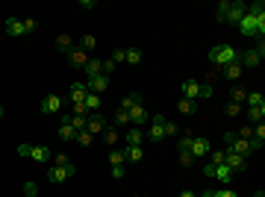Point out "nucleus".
Segmentation results:
<instances>
[{
    "instance_id": "nucleus-1",
    "label": "nucleus",
    "mask_w": 265,
    "mask_h": 197,
    "mask_svg": "<svg viewBox=\"0 0 265 197\" xmlns=\"http://www.w3.org/2000/svg\"><path fill=\"white\" fill-rule=\"evenodd\" d=\"M245 12H248V3H242V0H221L215 9L218 21H224V24H239L245 18Z\"/></svg>"
},
{
    "instance_id": "nucleus-2",
    "label": "nucleus",
    "mask_w": 265,
    "mask_h": 197,
    "mask_svg": "<svg viewBox=\"0 0 265 197\" xmlns=\"http://www.w3.org/2000/svg\"><path fill=\"white\" fill-rule=\"evenodd\" d=\"M224 141H227V147H230L233 153H239V156H254V153H260L263 150V144L260 141H245V138H236V132H224Z\"/></svg>"
},
{
    "instance_id": "nucleus-3",
    "label": "nucleus",
    "mask_w": 265,
    "mask_h": 197,
    "mask_svg": "<svg viewBox=\"0 0 265 197\" xmlns=\"http://www.w3.org/2000/svg\"><path fill=\"white\" fill-rule=\"evenodd\" d=\"M209 59H212L215 68H224V65H230V62H236L239 53H236V47H230V44H215L209 50Z\"/></svg>"
},
{
    "instance_id": "nucleus-4",
    "label": "nucleus",
    "mask_w": 265,
    "mask_h": 197,
    "mask_svg": "<svg viewBox=\"0 0 265 197\" xmlns=\"http://www.w3.org/2000/svg\"><path fill=\"white\" fill-rule=\"evenodd\" d=\"M77 174V168H74V162H68V165H50L47 168V183L50 186H62L65 180H71Z\"/></svg>"
},
{
    "instance_id": "nucleus-5",
    "label": "nucleus",
    "mask_w": 265,
    "mask_h": 197,
    "mask_svg": "<svg viewBox=\"0 0 265 197\" xmlns=\"http://www.w3.org/2000/svg\"><path fill=\"white\" fill-rule=\"evenodd\" d=\"M239 33H245V35H263L265 33V15H263V18H257V15H248V12H245V18L239 21Z\"/></svg>"
},
{
    "instance_id": "nucleus-6",
    "label": "nucleus",
    "mask_w": 265,
    "mask_h": 197,
    "mask_svg": "<svg viewBox=\"0 0 265 197\" xmlns=\"http://www.w3.org/2000/svg\"><path fill=\"white\" fill-rule=\"evenodd\" d=\"M263 56H265V47H263V41H260V47H251V50L239 53V65L242 68H257L260 62H263Z\"/></svg>"
},
{
    "instance_id": "nucleus-7",
    "label": "nucleus",
    "mask_w": 265,
    "mask_h": 197,
    "mask_svg": "<svg viewBox=\"0 0 265 197\" xmlns=\"http://www.w3.org/2000/svg\"><path fill=\"white\" fill-rule=\"evenodd\" d=\"M147 138H150L153 144H159V141L165 138V115H153V118H150V130H147Z\"/></svg>"
},
{
    "instance_id": "nucleus-8",
    "label": "nucleus",
    "mask_w": 265,
    "mask_h": 197,
    "mask_svg": "<svg viewBox=\"0 0 265 197\" xmlns=\"http://www.w3.org/2000/svg\"><path fill=\"white\" fill-rule=\"evenodd\" d=\"M147 121H150V115H147L144 103H135V106H130V127H144Z\"/></svg>"
},
{
    "instance_id": "nucleus-9",
    "label": "nucleus",
    "mask_w": 265,
    "mask_h": 197,
    "mask_svg": "<svg viewBox=\"0 0 265 197\" xmlns=\"http://www.w3.org/2000/svg\"><path fill=\"white\" fill-rule=\"evenodd\" d=\"M65 56H68V62H71V68H86V62L92 59V56H89V53H86L83 47H77V44H74V47L68 50Z\"/></svg>"
},
{
    "instance_id": "nucleus-10",
    "label": "nucleus",
    "mask_w": 265,
    "mask_h": 197,
    "mask_svg": "<svg viewBox=\"0 0 265 197\" xmlns=\"http://www.w3.org/2000/svg\"><path fill=\"white\" fill-rule=\"evenodd\" d=\"M224 150H227V156H224V165L230 168L233 174H239V171H245V168H248V159H245V156H239V153H233L230 147H224Z\"/></svg>"
},
{
    "instance_id": "nucleus-11",
    "label": "nucleus",
    "mask_w": 265,
    "mask_h": 197,
    "mask_svg": "<svg viewBox=\"0 0 265 197\" xmlns=\"http://www.w3.org/2000/svg\"><path fill=\"white\" fill-rule=\"evenodd\" d=\"M86 86H89V92L92 95H106V89H109V77L106 74H100V77H92V80H86Z\"/></svg>"
},
{
    "instance_id": "nucleus-12",
    "label": "nucleus",
    "mask_w": 265,
    "mask_h": 197,
    "mask_svg": "<svg viewBox=\"0 0 265 197\" xmlns=\"http://www.w3.org/2000/svg\"><path fill=\"white\" fill-rule=\"evenodd\" d=\"M44 115H56L59 109H62V95H47V98L41 100V106H38Z\"/></svg>"
},
{
    "instance_id": "nucleus-13",
    "label": "nucleus",
    "mask_w": 265,
    "mask_h": 197,
    "mask_svg": "<svg viewBox=\"0 0 265 197\" xmlns=\"http://www.w3.org/2000/svg\"><path fill=\"white\" fill-rule=\"evenodd\" d=\"M209 150H212V141L206 138V135H195V141H192V156L198 159V156H209Z\"/></svg>"
},
{
    "instance_id": "nucleus-14",
    "label": "nucleus",
    "mask_w": 265,
    "mask_h": 197,
    "mask_svg": "<svg viewBox=\"0 0 265 197\" xmlns=\"http://www.w3.org/2000/svg\"><path fill=\"white\" fill-rule=\"evenodd\" d=\"M103 130H106V121H103V115H100V112H92V115L86 118V132H92V135H100Z\"/></svg>"
},
{
    "instance_id": "nucleus-15",
    "label": "nucleus",
    "mask_w": 265,
    "mask_h": 197,
    "mask_svg": "<svg viewBox=\"0 0 265 197\" xmlns=\"http://www.w3.org/2000/svg\"><path fill=\"white\" fill-rule=\"evenodd\" d=\"M56 132H59V141H74V138H77V130H74V124H71V115H62Z\"/></svg>"
},
{
    "instance_id": "nucleus-16",
    "label": "nucleus",
    "mask_w": 265,
    "mask_h": 197,
    "mask_svg": "<svg viewBox=\"0 0 265 197\" xmlns=\"http://www.w3.org/2000/svg\"><path fill=\"white\" fill-rule=\"evenodd\" d=\"M212 180H218L221 186H230L233 183V171L227 165H212Z\"/></svg>"
},
{
    "instance_id": "nucleus-17",
    "label": "nucleus",
    "mask_w": 265,
    "mask_h": 197,
    "mask_svg": "<svg viewBox=\"0 0 265 197\" xmlns=\"http://www.w3.org/2000/svg\"><path fill=\"white\" fill-rule=\"evenodd\" d=\"M3 27H6V33L12 35V38L24 35V21H21V18H15V15H9V18L3 21Z\"/></svg>"
},
{
    "instance_id": "nucleus-18",
    "label": "nucleus",
    "mask_w": 265,
    "mask_h": 197,
    "mask_svg": "<svg viewBox=\"0 0 265 197\" xmlns=\"http://www.w3.org/2000/svg\"><path fill=\"white\" fill-rule=\"evenodd\" d=\"M183 98L186 100H200V83L198 80H186V83H183Z\"/></svg>"
},
{
    "instance_id": "nucleus-19",
    "label": "nucleus",
    "mask_w": 265,
    "mask_h": 197,
    "mask_svg": "<svg viewBox=\"0 0 265 197\" xmlns=\"http://www.w3.org/2000/svg\"><path fill=\"white\" fill-rule=\"evenodd\" d=\"M89 95V86H86V80H80V83H74L71 86V103H83Z\"/></svg>"
},
{
    "instance_id": "nucleus-20",
    "label": "nucleus",
    "mask_w": 265,
    "mask_h": 197,
    "mask_svg": "<svg viewBox=\"0 0 265 197\" xmlns=\"http://www.w3.org/2000/svg\"><path fill=\"white\" fill-rule=\"evenodd\" d=\"M30 159H33V162H38V165H47V162H50V150H47L44 144H33Z\"/></svg>"
},
{
    "instance_id": "nucleus-21",
    "label": "nucleus",
    "mask_w": 265,
    "mask_h": 197,
    "mask_svg": "<svg viewBox=\"0 0 265 197\" xmlns=\"http://www.w3.org/2000/svg\"><path fill=\"white\" fill-rule=\"evenodd\" d=\"M177 112H180V115H189V118H192V115L198 112V100H186V98H180V100H177Z\"/></svg>"
},
{
    "instance_id": "nucleus-22",
    "label": "nucleus",
    "mask_w": 265,
    "mask_h": 197,
    "mask_svg": "<svg viewBox=\"0 0 265 197\" xmlns=\"http://www.w3.org/2000/svg\"><path fill=\"white\" fill-rule=\"evenodd\" d=\"M124 156H127V162L138 165L141 156H144V150H141V144H127V147H124Z\"/></svg>"
},
{
    "instance_id": "nucleus-23",
    "label": "nucleus",
    "mask_w": 265,
    "mask_h": 197,
    "mask_svg": "<svg viewBox=\"0 0 265 197\" xmlns=\"http://www.w3.org/2000/svg\"><path fill=\"white\" fill-rule=\"evenodd\" d=\"M83 71H86V77H89V80H92V77H100V74H103V62H100L98 56H92V59L86 62Z\"/></svg>"
},
{
    "instance_id": "nucleus-24",
    "label": "nucleus",
    "mask_w": 265,
    "mask_h": 197,
    "mask_svg": "<svg viewBox=\"0 0 265 197\" xmlns=\"http://www.w3.org/2000/svg\"><path fill=\"white\" fill-rule=\"evenodd\" d=\"M218 71H221V74H224V77H227V80H239V77H242V71H245V68L239 65V59H236V62H230V65L218 68Z\"/></svg>"
},
{
    "instance_id": "nucleus-25",
    "label": "nucleus",
    "mask_w": 265,
    "mask_h": 197,
    "mask_svg": "<svg viewBox=\"0 0 265 197\" xmlns=\"http://www.w3.org/2000/svg\"><path fill=\"white\" fill-rule=\"evenodd\" d=\"M124 62L127 65H141V50L138 47H127L124 50Z\"/></svg>"
},
{
    "instance_id": "nucleus-26",
    "label": "nucleus",
    "mask_w": 265,
    "mask_h": 197,
    "mask_svg": "<svg viewBox=\"0 0 265 197\" xmlns=\"http://www.w3.org/2000/svg\"><path fill=\"white\" fill-rule=\"evenodd\" d=\"M245 103H248V109H257V106H265L263 92H248V98H245Z\"/></svg>"
},
{
    "instance_id": "nucleus-27",
    "label": "nucleus",
    "mask_w": 265,
    "mask_h": 197,
    "mask_svg": "<svg viewBox=\"0 0 265 197\" xmlns=\"http://www.w3.org/2000/svg\"><path fill=\"white\" fill-rule=\"evenodd\" d=\"M83 103H86V112H89V115H92V112H100V95H92V92H89Z\"/></svg>"
},
{
    "instance_id": "nucleus-28",
    "label": "nucleus",
    "mask_w": 265,
    "mask_h": 197,
    "mask_svg": "<svg viewBox=\"0 0 265 197\" xmlns=\"http://www.w3.org/2000/svg\"><path fill=\"white\" fill-rule=\"evenodd\" d=\"M192 141H195V132H183L180 138H177V150H192Z\"/></svg>"
},
{
    "instance_id": "nucleus-29",
    "label": "nucleus",
    "mask_w": 265,
    "mask_h": 197,
    "mask_svg": "<svg viewBox=\"0 0 265 197\" xmlns=\"http://www.w3.org/2000/svg\"><path fill=\"white\" fill-rule=\"evenodd\" d=\"M77 47H83L86 53H92V50L98 47V38H95V35H92V33H86V35H83V38H80V44H77Z\"/></svg>"
},
{
    "instance_id": "nucleus-30",
    "label": "nucleus",
    "mask_w": 265,
    "mask_h": 197,
    "mask_svg": "<svg viewBox=\"0 0 265 197\" xmlns=\"http://www.w3.org/2000/svg\"><path fill=\"white\" fill-rule=\"evenodd\" d=\"M245 98H248V89L245 86H233V92H230V103H245Z\"/></svg>"
},
{
    "instance_id": "nucleus-31",
    "label": "nucleus",
    "mask_w": 265,
    "mask_h": 197,
    "mask_svg": "<svg viewBox=\"0 0 265 197\" xmlns=\"http://www.w3.org/2000/svg\"><path fill=\"white\" fill-rule=\"evenodd\" d=\"M71 47H74V41H71V35H68V33H59V35H56V50L68 53Z\"/></svg>"
},
{
    "instance_id": "nucleus-32",
    "label": "nucleus",
    "mask_w": 265,
    "mask_h": 197,
    "mask_svg": "<svg viewBox=\"0 0 265 197\" xmlns=\"http://www.w3.org/2000/svg\"><path fill=\"white\" fill-rule=\"evenodd\" d=\"M100 138H103V144L112 147V144H118V130H115V127H106V130L100 132Z\"/></svg>"
},
{
    "instance_id": "nucleus-33",
    "label": "nucleus",
    "mask_w": 265,
    "mask_h": 197,
    "mask_svg": "<svg viewBox=\"0 0 265 197\" xmlns=\"http://www.w3.org/2000/svg\"><path fill=\"white\" fill-rule=\"evenodd\" d=\"M200 197H239V195H236L233 189H227V186H224V189H215V192L209 189V192H203Z\"/></svg>"
},
{
    "instance_id": "nucleus-34",
    "label": "nucleus",
    "mask_w": 265,
    "mask_h": 197,
    "mask_svg": "<svg viewBox=\"0 0 265 197\" xmlns=\"http://www.w3.org/2000/svg\"><path fill=\"white\" fill-rule=\"evenodd\" d=\"M124 144H141V130L138 127H130L127 135H124Z\"/></svg>"
},
{
    "instance_id": "nucleus-35",
    "label": "nucleus",
    "mask_w": 265,
    "mask_h": 197,
    "mask_svg": "<svg viewBox=\"0 0 265 197\" xmlns=\"http://www.w3.org/2000/svg\"><path fill=\"white\" fill-rule=\"evenodd\" d=\"M115 124H118V127H130V112L118 106V109H115Z\"/></svg>"
},
{
    "instance_id": "nucleus-36",
    "label": "nucleus",
    "mask_w": 265,
    "mask_h": 197,
    "mask_svg": "<svg viewBox=\"0 0 265 197\" xmlns=\"http://www.w3.org/2000/svg\"><path fill=\"white\" fill-rule=\"evenodd\" d=\"M135 103H141V95H135V92H130V95H127V98L121 100V103H118V106H121V109H127V112H130V106H135Z\"/></svg>"
},
{
    "instance_id": "nucleus-37",
    "label": "nucleus",
    "mask_w": 265,
    "mask_h": 197,
    "mask_svg": "<svg viewBox=\"0 0 265 197\" xmlns=\"http://www.w3.org/2000/svg\"><path fill=\"white\" fill-rule=\"evenodd\" d=\"M248 118H251L254 124H263V118H265V106H257V109H248Z\"/></svg>"
},
{
    "instance_id": "nucleus-38",
    "label": "nucleus",
    "mask_w": 265,
    "mask_h": 197,
    "mask_svg": "<svg viewBox=\"0 0 265 197\" xmlns=\"http://www.w3.org/2000/svg\"><path fill=\"white\" fill-rule=\"evenodd\" d=\"M74 141H77V144H80V147H89V144H92V141H95V135H92V132H77V138H74Z\"/></svg>"
},
{
    "instance_id": "nucleus-39",
    "label": "nucleus",
    "mask_w": 265,
    "mask_h": 197,
    "mask_svg": "<svg viewBox=\"0 0 265 197\" xmlns=\"http://www.w3.org/2000/svg\"><path fill=\"white\" fill-rule=\"evenodd\" d=\"M86 118H89V115H71V124H74V130L77 132L86 130Z\"/></svg>"
},
{
    "instance_id": "nucleus-40",
    "label": "nucleus",
    "mask_w": 265,
    "mask_h": 197,
    "mask_svg": "<svg viewBox=\"0 0 265 197\" xmlns=\"http://www.w3.org/2000/svg\"><path fill=\"white\" fill-rule=\"evenodd\" d=\"M124 162H127L124 150H112V153H109V165H124Z\"/></svg>"
},
{
    "instance_id": "nucleus-41",
    "label": "nucleus",
    "mask_w": 265,
    "mask_h": 197,
    "mask_svg": "<svg viewBox=\"0 0 265 197\" xmlns=\"http://www.w3.org/2000/svg\"><path fill=\"white\" fill-rule=\"evenodd\" d=\"M209 156H212V162H209V165H224L227 150H209Z\"/></svg>"
},
{
    "instance_id": "nucleus-42",
    "label": "nucleus",
    "mask_w": 265,
    "mask_h": 197,
    "mask_svg": "<svg viewBox=\"0 0 265 197\" xmlns=\"http://www.w3.org/2000/svg\"><path fill=\"white\" fill-rule=\"evenodd\" d=\"M15 153H18L21 159H30V153H33V144H27V141H24V144H18V150H15Z\"/></svg>"
},
{
    "instance_id": "nucleus-43",
    "label": "nucleus",
    "mask_w": 265,
    "mask_h": 197,
    "mask_svg": "<svg viewBox=\"0 0 265 197\" xmlns=\"http://www.w3.org/2000/svg\"><path fill=\"white\" fill-rule=\"evenodd\" d=\"M254 141H265V124H254Z\"/></svg>"
},
{
    "instance_id": "nucleus-44",
    "label": "nucleus",
    "mask_w": 265,
    "mask_h": 197,
    "mask_svg": "<svg viewBox=\"0 0 265 197\" xmlns=\"http://www.w3.org/2000/svg\"><path fill=\"white\" fill-rule=\"evenodd\" d=\"M127 177V168L124 165H112V180H124Z\"/></svg>"
},
{
    "instance_id": "nucleus-45",
    "label": "nucleus",
    "mask_w": 265,
    "mask_h": 197,
    "mask_svg": "<svg viewBox=\"0 0 265 197\" xmlns=\"http://www.w3.org/2000/svg\"><path fill=\"white\" fill-rule=\"evenodd\" d=\"M35 27H38V21H35V18H24V35L35 33Z\"/></svg>"
},
{
    "instance_id": "nucleus-46",
    "label": "nucleus",
    "mask_w": 265,
    "mask_h": 197,
    "mask_svg": "<svg viewBox=\"0 0 265 197\" xmlns=\"http://www.w3.org/2000/svg\"><path fill=\"white\" fill-rule=\"evenodd\" d=\"M212 95H215V92H212V86H209V83H200V100H209Z\"/></svg>"
},
{
    "instance_id": "nucleus-47",
    "label": "nucleus",
    "mask_w": 265,
    "mask_h": 197,
    "mask_svg": "<svg viewBox=\"0 0 265 197\" xmlns=\"http://www.w3.org/2000/svg\"><path fill=\"white\" fill-rule=\"evenodd\" d=\"M224 112H227L230 118H239V115H242V106H239V103H227V109H224Z\"/></svg>"
},
{
    "instance_id": "nucleus-48",
    "label": "nucleus",
    "mask_w": 265,
    "mask_h": 197,
    "mask_svg": "<svg viewBox=\"0 0 265 197\" xmlns=\"http://www.w3.org/2000/svg\"><path fill=\"white\" fill-rule=\"evenodd\" d=\"M236 138H245V141H251V138H254V127H242V130L236 132Z\"/></svg>"
},
{
    "instance_id": "nucleus-49",
    "label": "nucleus",
    "mask_w": 265,
    "mask_h": 197,
    "mask_svg": "<svg viewBox=\"0 0 265 197\" xmlns=\"http://www.w3.org/2000/svg\"><path fill=\"white\" fill-rule=\"evenodd\" d=\"M180 162H183V165H195V156H192V150H180Z\"/></svg>"
},
{
    "instance_id": "nucleus-50",
    "label": "nucleus",
    "mask_w": 265,
    "mask_h": 197,
    "mask_svg": "<svg viewBox=\"0 0 265 197\" xmlns=\"http://www.w3.org/2000/svg\"><path fill=\"white\" fill-rule=\"evenodd\" d=\"M177 132H180V127H177L174 121H168V118H165V135H177Z\"/></svg>"
},
{
    "instance_id": "nucleus-51",
    "label": "nucleus",
    "mask_w": 265,
    "mask_h": 197,
    "mask_svg": "<svg viewBox=\"0 0 265 197\" xmlns=\"http://www.w3.org/2000/svg\"><path fill=\"white\" fill-rule=\"evenodd\" d=\"M24 195H27V197H38V189H35V183H27V186H24Z\"/></svg>"
},
{
    "instance_id": "nucleus-52",
    "label": "nucleus",
    "mask_w": 265,
    "mask_h": 197,
    "mask_svg": "<svg viewBox=\"0 0 265 197\" xmlns=\"http://www.w3.org/2000/svg\"><path fill=\"white\" fill-rule=\"evenodd\" d=\"M112 62L121 65V62H124V50H115V53H112Z\"/></svg>"
},
{
    "instance_id": "nucleus-53",
    "label": "nucleus",
    "mask_w": 265,
    "mask_h": 197,
    "mask_svg": "<svg viewBox=\"0 0 265 197\" xmlns=\"http://www.w3.org/2000/svg\"><path fill=\"white\" fill-rule=\"evenodd\" d=\"M112 68H115V62H112V59H106V62H103V74L109 77V74H112Z\"/></svg>"
},
{
    "instance_id": "nucleus-54",
    "label": "nucleus",
    "mask_w": 265,
    "mask_h": 197,
    "mask_svg": "<svg viewBox=\"0 0 265 197\" xmlns=\"http://www.w3.org/2000/svg\"><path fill=\"white\" fill-rule=\"evenodd\" d=\"M71 162V159H68L65 153H59V156H56V159H53V165H68Z\"/></svg>"
},
{
    "instance_id": "nucleus-55",
    "label": "nucleus",
    "mask_w": 265,
    "mask_h": 197,
    "mask_svg": "<svg viewBox=\"0 0 265 197\" xmlns=\"http://www.w3.org/2000/svg\"><path fill=\"white\" fill-rule=\"evenodd\" d=\"M180 197H198V195H195L192 189H186V192H180Z\"/></svg>"
},
{
    "instance_id": "nucleus-56",
    "label": "nucleus",
    "mask_w": 265,
    "mask_h": 197,
    "mask_svg": "<svg viewBox=\"0 0 265 197\" xmlns=\"http://www.w3.org/2000/svg\"><path fill=\"white\" fill-rule=\"evenodd\" d=\"M254 197H265V192H263V189H260V192H254Z\"/></svg>"
},
{
    "instance_id": "nucleus-57",
    "label": "nucleus",
    "mask_w": 265,
    "mask_h": 197,
    "mask_svg": "<svg viewBox=\"0 0 265 197\" xmlns=\"http://www.w3.org/2000/svg\"><path fill=\"white\" fill-rule=\"evenodd\" d=\"M3 115H6V109H3V106H0V118H3Z\"/></svg>"
},
{
    "instance_id": "nucleus-58",
    "label": "nucleus",
    "mask_w": 265,
    "mask_h": 197,
    "mask_svg": "<svg viewBox=\"0 0 265 197\" xmlns=\"http://www.w3.org/2000/svg\"><path fill=\"white\" fill-rule=\"evenodd\" d=\"M138 197H144V195H138Z\"/></svg>"
}]
</instances>
